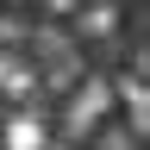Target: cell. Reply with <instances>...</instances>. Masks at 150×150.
Masks as SVG:
<instances>
[{
	"instance_id": "3957f363",
	"label": "cell",
	"mask_w": 150,
	"mask_h": 150,
	"mask_svg": "<svg viewBox=\"0 0 150 150\" xmlns=\"http://www.w3.org/2000/svg\"><path fill=\"white\" fill-rule=\"evenodd\" d=\"M6 150H44V119H38V112L6 119Z\"/></svg>"
},
{
	"instance_id": "5b68a950",
	"label": "cell",
	"mask_w": 150,
	"mask_h": 150,
	"mask_svg": "<svg viewBox=\"0 0 150 150\" xmlns=\"http://www.w3.org/2000/svg\"><path fill=\"white\" fill-rule=\"evenodd\" d=\"M75 75H81V56H75V50H56V56H50V69H44V81L63 94V88H75Z\"/></svg>"
},
{
	"instance_id": "8992f818",
	"label": "cell",
	"mask_w": 150,
	"mask_h": 150,
	"mask_svg": "<svg viewBox=\"0 0 150 150\" xmlns=\"http://www.w3.org/2000/svg\"><path fill=\"white\" fill-rule=\"evenodd\" d=\"M0 44H25V25H19V19L6 13V19H0Z\"/></svg>"
},
{
	"instance_id": "6da1fadb",
	"label": "cell",
	"mask_w": 150,
	"mask_h": 150,
	"mask_svg": "<svg viewBox=\"0 0 150 150\" xmlns=\"http://www.w3.org/2000/svg\"><path fill=\"white\" fill-rule=\"evenodd\" d=\"M112 112V81H100V75H94V81H81L75 88V106H69V131H94Z\"/></svg>"
},
{
	"instance_id": "7a4b0ae2",
	"label": "cell",
	"mask_w": 150,
	"mask_h": 150,
	"mask_svg": "<svg viewBox=\"0 0 150 150\" xmlns=\"http://www.w3.org/2000/svg\"><path fill=\"white\" fill-rule=\"evenodd\" d=\"M31 81H38V75H31L25 56H19V50H0V94H31Z\"/></svg>"
},
{
	"instance_id": "277c9868",
	"label": "cell",
	"mask_w": 150,
	"mask_h": 150,
	"mask_svg": "<svg viewBox=\"0 0 150 150\" xmlns=\"http://www.w3.org/2000/svg\"><path fill=\"white\" fill-rule=\"evenodd\" d=\"M81 31L88 38H112L119 31V0H94V6L81 13Z\"/></svg>"
},
{
	"instance_id": "52a82bcc",
	"label": "cell",
	"mask_w": 150,
	"mask_h": 150,
	"mask_svg": "<svg viewBox=\"0 0 150 150\" xmlns=\"http://www.w3.org/2000/svg\"><path fill=\"white\" fill-rule=\"evenodd\" d=\"M75 6H81V0H44V13H50V19H69Z\"/></svg>"
},
{
	"instance_id": "ba28073f",
	"label": "cell",
	"mask_w": 150,
	"mask_h": 150,
	"mask_svg": "<svg viewBox=\"0 0 150 150\" xmlns=\"http://www.w3.org/2000/svg\"><path fill=\"white\" fill-rule=\"evenodd\" d=\"M138 138H119V131H112V138H100V150H131Z\"/></svg>"
}]
</instances>
